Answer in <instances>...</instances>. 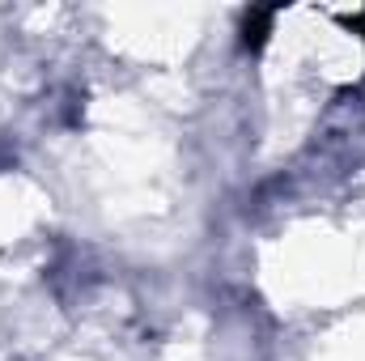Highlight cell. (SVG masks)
<instances>
[{
  "label": "cell",
  "instance_id": "6da1fadb",
  "mask_svg": "<svg viewBox=\"0 0 365 361\" xmlns=\"http://www.w3.org/2000/svg\"><path fill=\"white\" fill-rule=\"evenodd\" d=\"M272 21H276V9H251L247 21H242V43L251 51H259L268 43V34H272Z\"/></svg>",
  "mask_w": 365,
  "mask_h": 361
}]
</instances>
